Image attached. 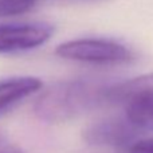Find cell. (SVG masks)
I'll use <instances>...</instances> for the list:
<instances>
[{
  "label": "cell",
  "instance_id": "1",
  "mask_svg": "<svg viewBox=\"0 0 153 153\" xmlns=\"http://www.w3.org/2000/svg\"><path fill=\"white\" fill-rule=\"evenodd\" d=\"M105 90L97 82L83 79L59 82L39 95L34 111L51 124L69 121L105 103Z\"/></svg>",
  "mask_w": 153,
  "mask_h": 153
},
{
  "label": "cell",
  "instance_id": "2",
  "mask_svg": "<svg viewBox=\"0 0 153 153\" xmlns=\"http://www.w3.org/2000/svg\"><path fill=\"white\" fill-rule=\"evenodd\" d=\"M125 103V117L138 130H153V74L140 75L105 90V103Z\"/></svg>",
  "mask_w": 153,
  "mask_h": 153
},
{
  "label": "cell",
  "instance_id": "3",
  "mask_svg": "<svg viewBox=\"0 0 153 153\" xmlns=\"http://www.w3.org/2000/svg\"><path fill=\"white\" fill-rule=\"evenodd\" d=\"M63 59L93 65H117L132 61L133 54L125 45L102 38H82L67 40L55 48Z\"/></svg>",
  "mask_w": 153,
  "mask_h": 153
},
{
  "label": "cell",
  "instance_id": "4",
  "mask_svg": "<svg viewBox=\"0 0 153 153\" xmlns=\"http://www.w3.org/2000/svg\"><path fill=\"white\" fill-rule=\"evenodd\" d=\"M54 26L46 22L0 24V54L34 50L45 45L54 34Z\"/></svg>",
  "mask_w": 153,
  "mask_h": 153
},
{
  "label": "cell",
  "instance_id": "5",
  "mask_svg": "<svg viewBox=\"0 0 153 153\" xmlns=\"http://www.w3.org/2000/svg\"><path fill=\"white\" fill-rule=\"evenodd\" d=\"M141 133L134 125L120 117L105 118L90 125L83 133L85 140L91 145L100 146H125L137 141Z\"/></svg>",
  "mask_w": 153,
  "mask_h": 153
},
{
  "label": "cell",
  "instance_id": "6",
  "mask_svg": "<svg viewBox=\"0 0 153 153\" xmlns=\"http://www.w3.org/2000/svg\"><path fill=\"white\" fill-rule=\"evenodd\" d=\"M42 87L43 82L36 76H12L0 81V116Z\"/></svg>",
  "mask_w": 153,
  "mask_h": 153
},
{
  "label": "cell",
  "instance_id": "7",
  "mask_svg": "<svg viewBox=\"0 0 153 153\" xmlns=\"http://www.w3.org/2000/svg\"><path fill=\"white\" fill-rule=\"evenodd\" d=\"M39 0H0V18L19 16L31 11Z\"/></svg>",
  "mask_w": 153,
  "mask_h": 153
},
{
  "label": "cell",
  "instance_id": "8",
  "mask_svg": "<svg viewBox=\"0 0 153 153\" xmlns=\"http://www.w3.org/2000/svg\"><path fill=\"white\" fill-rule=\"evenodd\" d=\"M130 153H153V137L137 140L129 146Z\"/></svg>",
  "mask_w": 153,
  "mask_h": 153
},
{
  "label": "cell",
  "instance_id": "9",
  "mask_svg": "<svg viewBox=\"0 0 153 153\" xmlns=\"http://www.w3.org/2000/svg\"><path fill=\"white\" fill-rule=\"evenodd\" d=\"M0 153H23L20 149H18L16 146L10 145V144L0 143Z\"/></svg>",
  "mask_w": 153,
  "mask_h": 153
}]
</instances>
